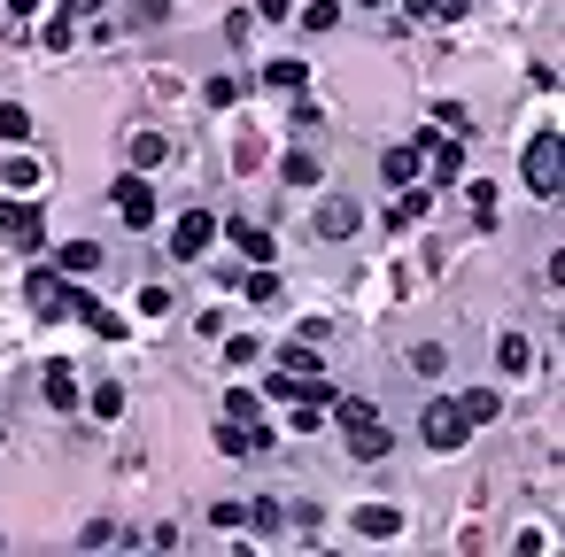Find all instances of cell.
<instances>
[{
  "label": "cell",
  "instance_id": "6da1fadb",
  "mask_svg": "<svg viewBox=\"0 0 565 557\" xmlns=\"http://www.w3.org/2000/svg\"><path fill=\"white\" fill-rule=\"evenodd\" d=\"M109 202H117V217L132 225V233H148V225H155V194H148V171H124L117 186H109Z\"/></svg>",
  "mask_w": 565,
  "mask_h": 557
},
{
  "label": "cell",
  "instance_id": "7a4b0ae2",
  "mask_svg": "<svg viewBox=\"0 0 565 557\" xmlns=\"http://www.w3.org/2000/svg\"><path fill=\"white\" fill-rule=\"evenodd\" d=\"M565 147H558V132H542L535 147H527V186H535L542 202H558V186H565V163H558Z\"/></svg>",
  "mask_w": 565,
  "mask_h": 557
},
{
  "label": "cell",
  "instance_id": "3957f363",
  "mask_svg": "<svg viewBox=\"0 0 565 557\" xmlns=\"http://www.w3.org/2000/svg\"><path fill=\"white\" fill-rule=\"evenodd\" d=\"M418 171H434V186L465 178V140H457V132H434V140H418Z\"/></svg>",
  "mask_w": 565,
  "mask_h": 557
},
{
  "label": "cell",
  "instance_id": "277c9868",
  "mask_svg": "<svg viewBox=\"0 0 565 557\" xmlns=\"http://www.w3.org/2000/svg\"><path fill=\"white\" fill-rule=\"evenodd\" d=\"M465 434H473V426H465L457 403H426V418H418V441H426V449H465Z\"/></svg>",
  "mask_w": 565,
  "mask_h": 557
},
{
  "label": "cell",
  "instance_id": "5b68a950",
  "mask_svg": "<svg viewBox=\"0 0 565 557\" xmlns=\"http://www.w3.org/2000/svg\"><path fill=\"white\" fill-rule=\"evenodd\" d=\"M31 310H39V318H78L86 294L70 287V279H55V271H39V279H31Z\"/></svg>",
  "mask_w": 565,
  "mask_h": 557
},
{
  "label": "cell",
  "instance_id": "8992f818",
  "mask_svg": "<svg viewBox=\"0 0 565 557\" xmlns=\"http://www.w3.org/2000/svg\"><path fill=\"white\" fill-rule=\"evenodd\" d=\"M0 240H8V248H39V240H47V217L16 194V202H0Z\"/></svg>",
  "mask_w": 565,
  "mask_h": 557
},
{
  "label": "cell",
  "instance_id": "52a82bcc",
  "mask_svg": "<svg viewBox=\"0 0 565 557\" xmlns=\"http://www.w3.org/2000/svg\"><path fill=\"white\" fill-rule=\"evenodd\" d=\"M209 240H217V217H209V209H186L179 225H171V256H179V264H194Z\"/></svg>",
  "mask_w": 565,
  "mask_h": 557
},
{
  "label": "cell",
  "instance_id": "ba28073f",
  "mask_svg": "<svg viewBox=\"0 0 565 557\" xmlns=\"http://www.w3.org/2000/svg\"><path fill=\"white\" fill-rule=\"evenodd\" d=\"M349 527H357L364 542H395V534H403V511H395V503H357Z\"/></svg>",
  "mask_w": 565,
  "mask_h": 557
},
{
  "label": "cell",
  "instance_id": "9c48e42d",
  "mask_svg": "<svg viewBox=\"0 0 565 557\" xmlns=\"http://www.w3.org/2000/svg\"><path fill=\"white\" fill-rule=\"evenodd\" d=\"M418 217H434V186H395V209H387V225H418Z\"/></svg>",
  "mask_w": 565,
  "mask_h": 557
},
{
  "label": "cell",
  "instance_id": "30bf717a",
  "mask_svg": "<svg viewBox=\"0 0 565 557\" xmlns=\"http://www.w3.org/2000/svg\"><path fill=\"white\" fill-rule=\"evenodd\" d=\"M55 271H62V279H86V271H101V240H62V248H55Z\"/></svg>",
  "mask_w": 565,
  "mask_h": 557
},
{
  "label": "cell",
  "instance_id": "8fae6325",
  "mask_svg": "<svg viewBox=\"0 0 565 557\" xmlns=\"http://www.w3.org/2000/svg\"><path fill=\"white\" fill-rule=\"evenodd\" d=\"M357 225H364V209L349 202V194H333V202L318 209V233H326V240H349V233H357Z\"/></svg>",
  "mask_w": 565,
  "mask_h": 557
},
{
  "label": "cell",
  "instance_id": "7c38bea8",
  "mask_svg": "<svg viewBox=\"0 0 565 557\" xmlns=\"http://www.w3.org/2000/svg\"><path fill=\"white\" fill-rule=\"evenodd\" d=\"M124 163H132V171H163V163H171V140H163V132H132Z\"/></svg>",
  "mask_w": 565,
  "mask_h": 557
},
{
  "label": "cell",
  "instance_id": "4fadbf2b",
  "mask_svg": "<svg viewBox=\"0 0 565 557\" xmlns=\"http://www.w3.org/2000/svg\"><path fill=\"white\" fill-rule=\"evenodd\" d=\"M349 449H357V465H380V457H387V426H380V418L349 426Z\"/></svg>",
  "mask_w": 565,
  "mask_h": 557
},
{
  "label": "cell",
  "instance_id": "5bb4252c",
  "mask_svg": "<svg viewBox=\"0 0 565 557\" xmlns=\"http://www.w3.org/2000/svg\"><path fill=\"white\" fill-rule=\"evenodd\" d=\"M0 178H8L16 194H31V186L47 178V163H39V155H8V163H0Z\"/></svg>",
  "mask_w": 565,
  "mask_h": 557
},
{
  "label": "cell",
  "instance_id": "9a60e30c",
  "mask_svg": "<svg viewBox=\"0 0 565 557\" xmlns=\"http://www.w3.org/2000/svg\"><path fill=\"white\" fill-rule=\"evenodd\" d=\"M47 403H55V411H70V403H78V372H70V364H47Z\"/></svg>",
  "mask_w": 565,
  "mask_h": 557
},
{
  "label": "cell",
  "instance_id": "2e32d148",
  "mask_svg": "<svg viewBox=\"0 0 565 557\" xmlns=\"http://www.w3.org/2000/svg\"><path fill=\"white\" fill-rule=\"evenodd\" d=\"M380 178H387V186H411V178H418V147H387Z\"/></svg>",
  "mask_w": 565,
  "mask_h": 557
},
{
  "label": "cell",
  "instance_id": "e0dca14e",
  "mask_svg": "<svg viewBox=\"0 0 565 557\" xmlns=\"http://www.w3.org/2000/svg\"><path fill=\"white\" fill-rule=\"evenodd\" d=\"M264 86H279V93L310 86V70H302V55H279V62H264Z\"/></svg>",
  "mask_w": 565,
  "mask_h": 557
},
{
  "label": "cell",
  "instance_id": "ac0fdd59",
  "mask_svg": "<svg viewBox=\"0 0 565 557\" xmlns=\"http://www.w3.org/2000/svg\"><path fill=\"white\" fill-rule=\"evenodd\" d=\"M457 411H465V426H488V418L504 411V403H496L488 387H465V395H457Z\"/></svg>",
  "mask_w": 565,
  "mask_h": 557
},
{
  "label": "cell",
  "instance_id": "d6986e66",
  "mask_svg": "<svg viewBox=\"0 0 565 557\" xmlns=\"http://www.w3.org/2000/svg\"><path fill=\"white\" fill-rule=\"evenodd\" d=\"M279 372L310 380V372H318V341H287V349H279Z\"/></svg>",
  "mask_w": 565,
  "mask_h": 557
},
{
  "label": "cell",
  "instance_id": "ffe728a7",
  "mask_svg": "<svg viewBox=\"0 0 565 557\" xmlns=\"http://www.w3.org/2000/svg\"><path fill=\"white\" fill-rule=\"evenodd\" d=\"M279 178H287V186H318V155H310V147H295V155L279 163Z\"/></svg>",
  "mask_w": 565,
  "mask_h": 557
},
{
  "label": "cell",
  "instance_id": "44dd1931",
  "mask_svg": "<svg viewBox=\"0 0 565 557\" xmlns=\"http://www.w3.org/2000/svg\"><path fill=\"white\" fill-rule=\"evenodd\" d=\"M504 372H535V341H527V333H504Z\"/></svg>",
  "mask_w": 565,
  "mask_h": 557
},
{
  "label": "cell",
  "instance_id": "7402d4cb",
  "mask_svg": "<svg viewBox=\"0 0 565 557\" xmlns=\"http://www.w3.org/2000/svg\"><path fill=\"white\" fill-rule=\"evenodd\" d=\"M240 294H248V302H271V294H279V279H271V264H248V279H233Z\"/></svg>",
  "mask_w": 565,
  "mask_h": 557
},
{
  "label": "cell",
  "instance_id": "603a6c76",
  "mask_svg": "<svg viewBox=\"0 0 565 557\" xmlns=\"http://www.w3.org/2000/svg\"><path fill=\"white\" fill-rule=\"evenodd\" d=\"M465 202L480 209V225H496V178H465Z\"/></svg>",
  "mask_w": 565,
  "mask_h": 557
},
{
  "label": "cell",
  "instance_id": "cb8c5ba5",
  "mask_svg": "<svg viewBox=\"0 0 565 557\" xmlns=\"http://www.w3.org/2000/svg\"><path fill=\"white\" fill-rule=\"evenodd\" d=\"M78 318H86L93 333H101V341H124V318H117V310H101V302H86V310H78Z\"/></svg>",
  "mask_w": 565,
  "mask_h": 557
},
{
  "label": "cell",
  "instance_id": "d4e9b609",
  "mask_svg": "<svg viewBox=\"0 0 565 557\" xmlns=\"http://www.w3.org/2000/svg\"><path fill=\"white\" fill-rule=\"evenodd\" d=\"M403 8H411L418 24H426V16H434V24H449V16H465V0H403Z\"/></svg>",
  "mask_w": 565,
  "mask_h": 557
},
{
  "label": "cell",
  "instance_id": "484cf974",
  "mask_svg": "<svg viewBox=\"0 0 565 557\" xmlns=\"http://www.w3.org/2000/svg\"><path fill=\"white\" fill-rule=\"evenodd\" d=\"M0 140H31V109H16V101H0Z\"/></svg>",
  "mask_w": 565,
  "mask_h": 557
},
{
  "label": "cell",
  "instance_id": "4316f807",
  "mask_svg": "<svg viewBox=\"0 0 565 557\" xmlns=\"http://www.w3.org/2000/svg\"><path fill=\"white\" fill-rule=\"evenodd\" d=\"M86 411H93V418H124V387H117V380H109V387H93V403H86Z\"/></svg>",
  "mask_w": 565,
  "mask_h": 557
},
{
  "label": "cell",
  "instance_id": "83f0119b",
  "mask_svg": "<svg viewBox=\"0 0 565 557\" xmlns=\"http://www.w3.org/2000/svg\"><path fill=\"white\" fill-rule=\"evenodd\" d=\"M341 24V8H333V0H310V8H302V31H333Z\"/></svg>",
  "mask_w": 565,
  "mask_h": 557
},
{
  "label": "cell",
  "instance_id": "f1b7e54d",
  "mask_svg": "<svg viewBox=\"0 0 565 557\" xmlns=\"http://www.w3.org/2000/svg\"><path fill=\"white\" fill-rule=\"evenodd\" d=\"M256 356H264V341H248V333H240V341H225V364H233V372H248Z\"/></svg>",
  "mask_w": 565,
  "mask_h": 557
},
{
  "label": "cell",
  "instance_id": "f546056e",
  "mask_svg": "<svg viewBox=\"0 0 565 557\" xmlns=\"http://www.w3.org/2000/svg\"><path fill=\"white\" fill-rule=\"evenodd\" d=\"M225 418H264V395H248V387H233V395H225Z\"/></svg>",
  "mask_w": 565,
  "mask_h": 557
},
{
  "label": "cell",
  "instance_id": "4dcf8cb0",
  "mask_svg": "<svg viewBox=\"0 0 565 557\" xmlns=\"http://www.w3.org/2000/svg\"><path fill=\"white\" fill-rule=\"evenodd\" d=\"M202 101H209V109H233V101H240V78H209Z\"/></svg>",
  "mask_w": 565,
  "mask_h": 557
},
{
  "label": "cell",
  "instance_id": "1f68e13d",
  "mask_svg": "<svg viewBox=\"0 0 565 557\" xmlns=\"http://www.w3.org/2000/svg\"><path fill=\"white\" fill-rule=\"evenodd\" d=\"M78 542H86V550H109V542H117V550H124V527H109V519H93V527L78 534Z\"/></svg>",
  "mask_w": 565,
  "mask_h": 557
},
{
  "label": "cell",
  "instance_id": "d6a6232c",
  "mask_svg": "<svg viewBox=\"0 0 565 557\" xmlns=\"http://www.w3.org/2000/svg\"><path fill=\"white\" fill-rule=\"evenodd\" d=\"M411 372H426V380H434V372H442V349H434V341H418V349H411Z\"/></svg>",
  "mask_w": 565,
  "mask_h": 557
},
{
  "label": "cell",
  "instance_id": "836d02e7",
  "mask_svg": "<svg viewBox=\"0 0 565 557\" xmlns=\"http://www.w3.org/2000/svg\"><path fill=\"white\" fill-rule=\"evenodd\" d=\"M256 16H264V24H287V16H295V0H256Z\"/></svg>",
  "mask_w": 565,
  "mask_h": 557
},
{
  "label": "cell",
  "instance_id": "e575fe53",
  "mask_svg": "<svg viewBox=\"0 0 565 557\" xmlns=\"http://www.w3.org/2000/svg\"><path fill=\"white\" fill-rule=\"evenodd\" d=\"M8 8H16V16H39V0H8Z\"/></svg>",
  "mask_w": 565,
  "mask_h": 557
},
{
  "label": "cell",
  "instance_id": "d590c367",
  "mask_svg": "<svg viewBox=\"0 0 565 557\" xmlns=\"http://www.w3.org/2000/svg\"><path fill=\"white\" fill-rule=\"evenodd\" d=\"M357 8H387V0H357Z\"/></svg>",
  "mask_w": 565,
  "mask_h": 557
},
{
  "label": "cell",
  "instance_id": "8d00e7d4",
  "mask_svg": "<svg viewBox=\"0 0 565 557\" xmlns=\"http://www.w3.org/2000/svg\"><path fill=\"white\" fill-rule=\"evenodd\" d=\"M0 449H8V434H0Z\"/></svg>",
  "mask_w": 565,
  "mask_h": 557
}]
</instances>
